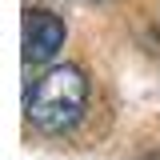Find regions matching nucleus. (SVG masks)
<instances>
[{"instance_id": "nucleus-1", "label": "nucleus", "mask_w": 160, "mask_h": 160, "mask_svg": "<svg viewBox=\"0 0 160 160\" xmlns=\"http://www.w3.org/2000/svg\"><path fill=\"white\" fill-rule=\"evenodd\" d=\"M88 104V80L76 64H56L28 88L24 116L40 132H68Z\"/></svg>"}, {"instance_id": "nucleus-2", "label": "nucleus", "mask_w": 160, "mask_h": 160, "mask_svg": "<svg viewBox=\"0 0 160 160\" xmlns=\"http://www.w3.org/2000/svg\"><path fill=\"white\" fill-rule=\"evenodd\" d=\"M60 44H64V20L48 8H28L24 12V60L44 64L60 52Z\"/></svg>"}]
</instances>
